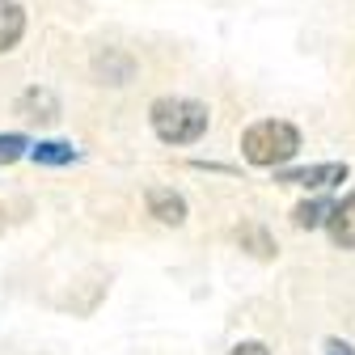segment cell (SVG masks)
<instances>
[{
  "mask_svg": "<svg viewBox=\"0 0 355 355\" xmlns=\"http://www.w3.org/2000/svg\"><path fill=\"white\" fill-rule=\"evenodd\" d=\"M300 148V131L284 119H262L241 136V157L258 169H275L284 161H292Z\"/></svg>",
  "mask_w": 355,
  "mask_h": 355,
  "instance_id": "6da1fadb",
  "label": "cell"
},
{
  "mask_svg": "<svg viewBox=\"0 0 355 355\" xmlns=\"http://www.w3.org/2000/svg\"><path fill=\"white\" fill-rule=\"evenodd\" d=\"M148 119L165 144H195L207 131V106L191 102V98H161V102H153Z\"/></svg>",
  "mask_w": 355,
  "mask_h": 355,
  "instance_id": "7a4b0ae2",
  "label": "cell"
},
{
  "mask_svg": "<svg viewBox=\"0 0 355 355\" xmlns=\"http://www.w3.org/2000/svg\"><path fill=\"white\" fill-rule=\"evenodd\" d=\"M284 182H296V187H313V191H322V187H338V182H347V165H343V161H326V165L292 169V173H284Z\"/></svg>",
  "mask_w": 355,
  "mask_h": 355,
  "instance_id": "3957f363",
  "label": "cell"
},
{
  "mask_svg": "<svg viewBox=\"0 0 355 355\" xmlns=\"http://www.w3.org/2000/svg\"><path fill=\"white\" fill-rule=\"evenodd\" d=\"M17 114L30 119V123H55L60 119V102L51 89H26L21 102H17Z\"/></svg>",
  "mask_w": 355,
  "mask_h": 355,
  "instance_id": "277c9868",
  "label": "cell"
},
{
  "mask_svg": "<svg viewBox=\"0 0 355 355\" xmlns=\"http://www.w3.org/2000/svg\"><path fill=\"white\" fill-rule=\"evenodd\" d=\"M326 229H330V237H334V245H343V250H355V191L330 211V220H326Z\"/></svg>",
  "mask_w": 355,
  "mask_h": 355,
  "instance_id": "5b68a950",
  "label": "cell"
},
{
  "mask_svg": "<svg viewBox=\"0 0 355 355\" xmlns=\"http://www.w3.org/2000/svg\"><path fill=\"white\" fill-rule=\"evenodd\" d=\"M148 211L161 220V225H182V220H187L182 195H173V191H165V187H153V191H148Z\"/></svg>",
  "mask_w": 355,
  "mask_h": 355,
  "instance_id": "8992f818",
  "label": "cell"
},
{
  "mask_svg": "<svg viewBox=\"0 0 355 355\" xmlns=\"http://www.w3.org/2000/svg\"><path fill=\"white\" fill-rule=\"evenodd\" d=\"M21 34H26V9L17 0H0V51L17 47Z\"/></svg>",
  "mask_w": 355,
  "mask_h": 355,
  "instance_id": "52a82bcc",
  "label": "cell"
},
{
  "mask_svg": "<svg viewBox=\"0 0 355 355\" xmlns=\"http://www.w3.org/2000/svg\"><path fill=\"white\" fill-rule=\"evenodd\" d=\"M34 161L38 165H68V161H76V148L72 144H60V140H47V144L34 148Z\"/></svg>",
  "mask_w": 355,
  "mask_h": 355,
  "instance_id": "ba28073f",
  "label": "cell"
},
{
  "mask_svg": "<svg viewBox=\"0 0 355 355\" xmlns=\"http://www.w3.org/2000/svg\"><path fill=\"white\" fill-rule=\"evenodd\" d=\"M330 211L334 207H326V203H300L292 211V220H296V229H318L322 220H330Z\"/></svg>",
  "mask_w": 355,
  "mask_h": 355,
  "instance_id": "9c48e42d",
  "label": "cell"
},
{
  "mask_svg": "<svg viewBox=\"0 0 355 355\" xmlns=\"http://www.w3.org/2000/svg\"><path fill=\"white\" fill-rule=\"evenodd\" d=\"M237 237H241V245H254V254H258V258H271V254H275L271 237H266L262 229H241Z\"/></svg>",
  "mask_w": 355,
  "mask_h": 355,
  "instance_id": "30bf717a",
  "label": "cell"
},
{
  "mask_svg": "<svg viewBox=\"0 0 355 355\" xmlns=\"http://www.w3.org/2000/svg\"><path fill=\"white\" fill-rule=\"evenodd\" d=\"M17 157H26V140L21 136H0V165H13Z\"/></svg>",
  "mask_w": 355,
  "mask_h": 355,
  "instance_id": "8fae6325",
  "label": "cell"
},
{
  "mask_svg": "<svg viewBox=\"0 0 355 355\" xmlns=\"http://www.w3.org/2000/svg\"><path fill=\"white\" fill-rule=\"evenodd\" d=\"M229 355H271V351H266V343H254V338H250V343H237Z\"/></svg>",
  "mask_w": 355,
  "mask_h": 355,
  "instance_id": "7c38bea8",
  "label": "cell"
},
{
  "mask_svg": "<svg viewBox=\"0 0 355 355\" xmlns=\"http://www.w3.org/2000/svg\"><path fill=\"white\" fill-rule=\"evenodd\" d=\"M326 355H355V347H347V343L330 338V343H326Z\"/></svg>",
  "mask_w": 355,
  "mask_h": 355,
  "instance_id": "4fadbf2b",
  "label": "cell"
}]
</instances>
